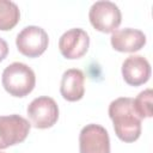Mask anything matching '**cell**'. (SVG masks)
Masks as SVG:
<instances>
[{"instance_id": "obj_7", "label": "cell", "mask_w": 153, "mask_h": 153, "mask_svg": "<svg viewBox=\"0 0 153 153\" xmlns=\"http://www.w3.org/2000/svg\"><path fill=\"white\" fill-rule=\"evenodd\" d=\"M80 153H110V137L106 129L99 124L85 126L79 134Z\"/></svg>"}, {"instance_id": "obj_8", "label": "cell", "mask_w": 153, "mask_h": 153, "mask_svg": "<svg viewBox=\"0 0 153 153\" xmlns=\"http://www.w3.org/2000/svg\"><path fill=\"white\" fill-rule=\"evenodd\" d=\"M90 45V37L87 32L80 27H74L66 31L59 41V49L63 57L74 60L82 57Z\"/></svg>"}, {"instance_id": "obj_3", "label": "cell", "mask_w": 153, "mask_h": 153, "mask_svg": "<svg viewBox=\"0 0 153 153\" xmlns=\"http://www.w3.org/2000/svg\"><path fill=\"white\" fill-rule=\"evenodd\" d=\"M88 19L96 30L109 33L117 30L122 20V14L116 4L108 0H102L91 6Z\"/></svg>"}, {"instance_id": "obj_14", "label": "cell", "mask_w": 153, "mask_h": 153, "mask_svg": "<svg viewBox=\"0 0 153 153\" xmlns=\"http://www.w3.org/2000/svg\"><path fill=\"white\" fill-rule=\"evenodd\" d=\"M7 54H8V45H7L6 41L0 37V62L6 59Z\"/></svg>"}, {"instance_id": "obj_4", "label": "cell", "mask_w": 153, "mask_h": 153, "mask_svg": "<svg viewBox=\"0 0 153 153\" xmlns=\"http://www.w3.org/2000/svg\"><path fill=\"white\" fill-rule=\"evenodd\" d=\"M49 37L44 29L35 25L24 27L16 38V45L20 54L27 57H38L48 48Z\"/></svg>"}, {"instance_id": "obj_13", "label": "cell", "mask_w": 153, "mask_h": 153, "mask_svg": "<svg viewBox=\"0 0 153 153\" xmlns=\"http://www.w3.org/2000/svg\"><path fill=\"white\" fill-rule=\"evenodd\" d=\"M153 91L152 88H147L140 92L135 99H133V109L135 114L142 120L153 116Z\"/></svg>"}, {"instance_id": "obj_12", "label": "cell", "mask_w": 153, "mask_h": 153, "mask_svg": "<svg viewBox=\"0 0 153 153\" xmlns=\"http://www.w3.org/2000/svg\"><path fill=\"white\" fill-rule=\"evenodd\" d=\"M20 19V11L13 1L0 0V30L8 31L13 29Z\"/></svg>"}, {"instance_id": "obj_5", "label": "cell", "mask_w": 153, "mask_h": 153, "mask_svg": "<svg viewBox=\"0 0 153 153\" xmlns=\"http://www.w3.org/2000/svg\"><path fill=\"white\" fill-rule=\"evenodd\" d=\"M26 111L31 124L38 129L50 128L59 120V106L56 102L48 96L35 98L29 104Z\"/></svg>"}, {"instance_id": "obj_9", "label": "cell", "mask_w": 153, "mask_h": 153, "mask_svg": "<svg viewBox=\"0 0 153 153\" xmlns=\"http://www.w3.org/2000/svg\"><path fill=\"white\" fill-rule=\"evenodd\" d=\"M122 75L130 86H140L151 76V65L141 55H130L122 63Z\"/></svg>"}, {"instance_id": "obj_1", "label": "cell", "mask_w": 153, "mask_h": 153, "mask_svg": "<svg viewBox=\"0 0 153 153\" xmlns=\"http://www.w3.org/2000/svg\"><path fill=\"white\" fill-rule=\"evenodd\" d=\"M109 117L114 123V129L123 142H134L141 135V118L133 109V99L120 97L109 105Z\"/></svg>"}, {"instance_id": "obj_10", "label": "cell", "mask_w": 153, "mask_h": 153, "mask_svg": "<svg viewBox=\"0 0 153 153\" xmlns=\"http://www.w3.org/2000/svg\"><path fill=\"white\" fill-rule=\"evenodd\" d=\"M111 45L121 53H135L146 44V35L137 29L126 27L112 32Z\"/></svg>"}, {"instance_id": "obj_2", "label": "cell", "mask_w": 153, "mask_h": 153, "mask_svg": "<svg viewBox=\"0 0 153 153\" xmlns=\"http://www.w3.org/2000/svg\"><path fill=\"white\" fill-rule=\"evenodd\" d=\"M2 86L13 97L27 96L36 85L35 72L23 62H13L2 72Z\"/></svg>"}, {"instance_id": "obj_11", "label": "cell", "mask_w": 153, "mask_h": 153, "mask_svg": "<svg viewBox=\"0 0 153 153\" xmlns=\"http://www.w3.org/2000/svg\"><path fill=\"white\" fill-rule=\"evenodd\" d=\"M60 92L63 99L68 102H76L84 97L85 93V75L78 68L67 69L61 79Z\"/></svg>"}, {"instance_id": "obj_15", "label": "cell", "mask_w": 153, "mask_h": 153, "mask_svg": "<svg viewBox=\"0 0 153 153\" xmlns=\"http://www.w3.org/2000/svg\"><path fill=\"white\" fill-rule=\"evenodd\" d=\"M0 153H4V152H0Z\"/></svg>"}, {"instance_id": "obj_6", "label": "cell", "mask_w": 153, "mask_h": 153, "mask_svg": "<svg viewBox=\"0 0 153 153\" xmlns=\"http://www.w3.org/2000/svg\"><path fill=\"white\" fill-rule=\"evenodd\" d=\"M31 124L19 115L0 116V149L23 142L30 131Z\"/></svg>"}]
</instances>
